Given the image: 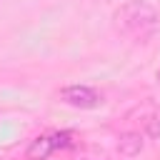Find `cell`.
I'll return each mask as SVG.
<instances>
[{"instance_id":"cell-1","label":"cell","mask_w":160,"mask_h":160,"mask_svg":"<svg viewBox=\"0 0 160 160\" xmlns=\"http://www.w3.org/2000/svg\"><path fill=\"white\" fill-rule=\"evenodd\" d=\"M115 20H118V28H120L122 32H128V35H132V38H148V35L155 32L160 18H158V12H155L148 2H142V0H130V2H125V5L115 12Z\"/></svg>"},{"instance_id":"cell-2","label":"cell","mask_w":160,"mask_h":160,"mask_svg":"<svg viewBox=\"0 0 160 160\" xmlns=\"http://www.w3.org/2000/svg\"><path fill=\"white\" fill-rule=\"evenodd\" d=\"M60 100L72 105V108H80V110H92L102 102L100 92L90 85H68L60 90Z\"/></svg>"},{"instance_id":"cell-6","label":"cell","mask_w":160,"mask_h":160,"mask_svg":"<svg viewBox=\"0 0 160 160\" xmlns=\"http://www.w3.org/2000/svg\"><path fill=\"white\" fill-rule=\"evenodd\" d=\"M150 135H152V138L160 135V118H155V120L150 122Z\"/></svg>"},{"instance_id":"cell-4","label":"cell","mask_w":160,"mask_h":160,"mask_svg":"<svg viewBox=\"0 0 160 160\" xmlns=\"http://www.w3.org/2000/svg\"><path fill=\"white\" fill-rule=\"evenodd\" d=\"M142 150V135L140 132H122L118 140V152L122 158H135Z\"/></svg>"},{"instance_id":"cell-5","label":"cell","mask_w":160,"mask_h":160,"mask_svg":"<svg viewBox=\"0 0 160 160\" xmlns=\"http://www.w3.org/2000/svg\"><path fill=\"white\" fill-rule=\"evenodd\" d=\"M50 140H52V148H55V150H58V148H72V132H68V130L52 132Z\"/></svg>"},{"instance_id":"cell-3","label":"cell","mask_w":160,"mask_h":160,"mask_svg":"<svg viewBox=\"0 0 160 160\" xmlns=\"http://www.w3.org/2000/svg\"><path fill=\"white\" fill-rule=\"evenodd\" d=\"M52 140H50V135H38L30 145H28V150H25V158L28 160H48L50 155H52Z\"/></svg>"}]
</instances>
